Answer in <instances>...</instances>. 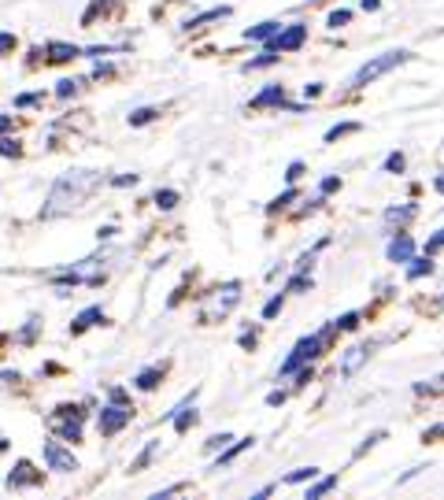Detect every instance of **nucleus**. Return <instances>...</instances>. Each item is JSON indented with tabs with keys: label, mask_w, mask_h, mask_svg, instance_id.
<instances>
[{
	"label": "nucleus",
	"mask_w": 444,
	"mask_h": 500,
	"mask_svg": "<svg viewBox=\"0 0 444 500\" xmlns=\"http://www.w3.org/2000/svg\"><path fill=\"white\" fill-rule=\"evenodd\" d=\"M104 186V175L100 171H67L56 179L45 208H41V219H56V215H67L75 208H82L96 189Z\"/></svg>",
	"instance_id": "nucleus-1"
},
{
	"label": "nucleus",
	"mask_w": 444,
	"mask_h": 500,
	"mask_svg": "<svg viewBox=\"0 0 444 500\" xmlns=\"http://www.w3.org/2000/svg\"><path fill=\"white\" fill-rule=\"evenodd\" d=\"M329 333H333V326H326V330H318V333H308V338H300L297 345H293V352H289V360L282 363V378H293L300 367H308V363H315L318 356H322V349H326V342H329Z\"/></svg>",
	"instance_id": "nucleus-2"
},
{
	"label": "nucleus",
	"mask_w": 444,
	"mask_h": 500,
	"mask_svg": "<svg viewBox=\"0 0 444 500\" xmlns=\"http://www.w3.org/2000/svg\"><path fill=\"white\" fill-rule=\"evenodd\" d=\"M411 60V52L408 48H393V52H381V56H374V60H367L356 75H352V86L359 89V86H367V82H374V78H381V75H388L393 67H400V64H408Z\"/></svg>",
	"instance_id": "nucleus-3"
},
{
	"label": "nucleus",
	"mask_w": 444,
	"mask_h": 500,
	"mask_svg": "<svg viewBox=\"0 0 444 500\" xmlns=\"http://www.w3.org/2000/svg\"><path fill=\"white\" fill-rule=\"evenodd\" d=\"M241 301V282H227L222 290H215L204 304H200V322H218V319H227Z\"/></svg>",
	"instance_id": "nucleus-4"
},
{
	"label": "nucleus",
	"mask_w": 444,
	"mask_h": 500,
	"mask_svg": "<svg viewBox=\"0 0 444 500\" xmlns=\"http://www.w3.org/2000/svg\"><path fill=\"white\" fill-rule=\"evenodd\" d=\"M82 404H60L56 408V434H60L64 441H82Z\"/></svg>",
	"instance_id": "nucleus-5"
},
{
	"label": "nucleus",
	"mask_w": 444,
	"mask_h": 500,
	"mask_svg": "<svg viewBox=\"0 0 444 500\" xmlns=\"http://www.w3.org/2000/svg\"><path fill=\"white\" fill-rule=\"evenodd\" d=\"M304 41H308V26H304V23H293V26H282L274 37H267L263 45L274 48V52H297Z\"/></svg>",
	"instance_id": "nucleus-6"
},
{
	"label": "nucleus",
	"mask_w": 444,
	"mask_h": 500,
	"mask_svg": "<svg viewBox=\"0 0 444 500\" xmlns=\"http://www.w3.org/2000/svg\"><path fill=\"white\" fill-rule=\"evenodd\" d=\"M45 464H48V471H60V474H71V471H78V460H75V453H67L60 441H45Z\"/></svg>",
	"instance_id": "nucleus-7"
},
{
	"label": "nucleus",
	"mask_w": 444,
	"mask_h": 500,
	"mask_svg": "<svg viewBox=\"0 0 444 500\" xmlns=\"http://www.w3.org/2000/svg\"><path fill=\"white\" fill-rule=\"evenodd\" d=\"M126 423H130V408H123V404H107V408L100 412V419H96V426H100V434H104V437L119 434Z\"/></svg>",
	"instance_id": "nucleus-8"
},
{
	"label": "nucleus",
	"mask_w": 444,
	"mask_h": 500,
	"mask_svg": "<svg viewBox=\"0 0 444 500\" xmlns=\"http://www.w3.org/2000/svg\"><path fill=\"white\" fill-rule=\"evenodd\" d=\"M166 419H171V426H175L178 434H189V426L200 419V415H197V389H193V393H189L175 412H166Z\"/></svg>",
	"instance_id": "nucleus-9"
},
{
	"label": "nucleus",
	"mask_w": 444,
	"mask_h": 500,
	"mask_svg": "<svg viewBox=\"0 0 444 500\" xmlns=\"http://www.w3.org/2000/svg\"><path fill=\"white\" fill-rule=\"evenodd\" d=\"M370 352H374V342H367V345H348L345 356H341V378H352V374L370 360Z\"/></svg>",
	"instance_id": "nucleus-10"
},
{
	"label": "nucleus",
	"mask_w": 444,
	"mask_h": 500,
	"mask_svg": "<svg viewBox=\"0 0 444 500\" xmlns=\"http://www.w3.org/2000/svg\"><path fill=\"white\" fill-rule=\"evenodd\" d=\"M41 482H45V474H41V471H34V464H30V460H19V464H15V471L5 478V485H8V489H26V485H41Z\"/></svg>",
	"instance_id": "nucleus-11"
},
{
	"label": "nucleus",
	"mask_w": 444,
	"mask_h": 500,
	"mask_svg": "<svg viewBox=\"0 0 444 500\" xmlns=\"http://www.w3.org/2000/svg\"><path fill=\"white\" fill-rule=\"evenodd\" d=\"M41 56H45L48 64H67V60H78L82 48H78V45H67V41H48V45L41 48Z\"/></svg>",
	"instance_id": "nucleus-12"
},
{
	"label": "nucleus",
	"mask_w": 444,
	"mask_h": 500,
	"mask_svg": "<svg viewBox=\"0 0 444 500\" xmlns=\"http://www.w3.org/2000/svg\"><path fill=\"white\" fill-rule=\"evenodd\" d=\"M252 444H256V437H241V441L234 437V441L227 444V449H218V460H215V471H222V467H230V464H234V460H237V456H241L245 449H252Z\"/></svg>",
	"instance_id": "nucleus-13"
},
{
	"label": "nucleus",
	"mask_w": 444,
	"mask_h": 500,
	"mask_svg": "<svg viewBox=\"0 0 444 500\" xmlns=\"http://www.w3.org/2000/svg\"><path fill=\"white\" fill-rule=\"evenodd\" d=\"M385 252H388V260H393V263H408V260L415 256V241L400 230V234H393V241H388V249H385Z\"/></svg>",
	"instance_id": "nucleus-14"
},
{
	"label": "nucleus",
	"mask_w": 444,
	"mask_h": 500,
	"mask_svg": "<svg viewBox=\"0 0 444 500\" xmlns=\"http://www.w3.org/2000/svg\"><path fill=\"white\" fill-rule=\"evenodd\" d=\"M252 107L263 111V107H286V89L282 86H267L263 93L252 97Z\"/></svg>",
	"instance_id": "nucleus-15"
},
{
	"label": "nucleus",
	"mask_w": 444,
	"mask_h": 500,
	"mask_svg": "<svg viewBox=\"0 0 444 500\" xmlns=\"http://www.w3.org/2000/svg\"><path fill=\"white\" fill-rule=\"evenodd\" d=\"M96 322H104V308H86L82 315H75V322H71V333H86L89 326H96Z\"/></svg>",
	"instance_id": "nucleus-16"
},
{
	"label": "nucleus",
	"mask_w": 444,
	"mask_h": 500,
	"mask_svg": "<svg viewBox=\"0 0 444 500\" xmlns=\"http://www.w3.org/2000/svg\"><path fill=\"white\" fill-rule=\"evenodd\" d=\"M163 382V367H145L137 378H134V385L141 389V393H152V389Z\"/></svg>",
	"instance_id": "nucleus-17"
},
{
	"label": "nucleus",
	"mask_w": 444,
	"mask_h": 500,
	"mask_svg": "<svg viewBox=\"0 0 444 500\" xmlns=\"http://www.w3.org/2000/svg\"><path fill=\"white\" fill-rule=\"evenodd\" d=\"M408 263H411V267H408V278H411V282H419V278L433 274V256H419V260L411 256Z\"/></svg>",
	"instance_id": "nucleus-18"
},
{
	"label": "nucleus",
	"mask_w": 444,
	"mask_h": 500,
	"mask_svg": "<svg viewBox=\"0 0 444 500\" xmlns=\"http://www.w3.org/2000/svg\"><path fill=\"white\" fill-rule=\"evenodd\" d=\"M218 19H230V8H211V12H204V15H193V19L186 23V30H197V26H204V23H218Z\"/></svg>",
	"instance_id": "nucleus-19"
},
{
	"label": "nucleus",
	"mask_w": 444,
	"mask_h": 500,
	"mask_svg": "<svg viewBox=\"0 0 444 500\" xmlns=\"http://www.w3.org/2000/svg\"><path fill=\"white\" fill-rule=\"evenodd\" d=\"M278 30H282V23H274V19H267V23L252 26V30H245V37H248V41H267V37H274Z\"/></svg>",
	"instance_id": "nucleus-20"
},
{
	"label": "nucleus",
	"mask_w": 444,
	"mask_h": 500,
	"mask_svg": "<svg viewBox=\"0 0 444 500\" xmlns=\"http://www.w3.org/2000/svg\"><path fill=\"white\" fill-rule=\"evenodd\" d=\"M315 482V478H311ZM338 489V474H329V478H318L315 485H308V500H318V496H326V493H333Z\"/></svg>",
	"instance_id": "nucleus-21"
},
{
	"label": "nucleus",
	"mask_w": 444,
	"mask_h": 500,
	"mask_svg": "<svg viewBox=\"0 0 444 500\" xmlns=\"http://www.w3.org/2000/svg\"><path fill=\"white\" fill-rule=\"evenodd\" d=\"M415 219V208L411 204H404V208H388L385 211V222H388V227H397V222H411Z\"/></svg>",
	"instance_id": "nucleus-22"
},
{
	"label": "nucleus",
	"mask_w": 444,
	"mask_h": 500,
	"mask_svg": "<svg viewBox=\"0 0 444 500\" xmlns=\"http://www.w3.org/2000/svg\"><path fill=\"white\" fill-rule=\"evenodd\" d=\"M274 64H278V52H274V48H263L256 60L245 64V71H259V67H274Z\"/></svg>",
	"instance_id": "nucleus-23"
},
{
	"label": "nucleus",
	"mask_w": 444,
	"mask_h": 500,
	"mask_svg": "<svg viewBox=\"0 0 444 500\" xmlns=\"http://www.w3.org/2000/svg\"><path fill=\"white\" fill-rule=\"evenodd\" d=\"M308 290H311V274H308V270H297L282 293H308Z\"/></svg>",
	"instance_id": "nucleus-24"
},
{
	"label": "nucleus",
	"mask_w": 444,
	"mask_h": 500,
	"mask_svg": "<svg viewBox=\"0 0 444 500\" xmlns=\"http://www.w3.org/2000/svg\"><path fill=\"white\" fill-rule=\"evenodd\" d=\"M156 453H159V441H148V444H145V453H141V456L130 464V471H145V467L156 460Z\"/></svg>",
	"instance_id": "nucleus-25"
},
{
	"label": "nucleus",
	"mask_w": 444,
	"mask_h": 500,
	"mask_svg": "<svg viewBox=\"0 0 444 500\" xmlns=\"http://www.w3.org/2000/svg\"><path fill=\"white\" fill-rule=\"evenodd\" d=\"M311 478H318V467H297V471L286 474V485H300V482H311Z\"/></svg>",
	"instance_id": "nucleus-26"
},
{
	"label": "nucleus",
	"mask_w": 444,
	"mask_h": 500,
	"mask_svg": "<svg viewBox=\"0 0 444 500\" xmlns=\"http://www.w3.org/2000/svg\"><path fill=\"white\" fill-rule=\"evenodd\" d=\"M404 167H408V159H404V152H393L385 163H381V171L385 175H404Z\"/></svg>",
	"instance_id": "nucleus-27"
},
{
	"label": "nucleus",
	"mask_w": 444,
	"mask_h": 500,
	"mask_svg": "<svg viewBox=\"0 0 444 500\" xmlns=\"http://www.w3.org/2000/svg\"><path fill=\"white\" fill-rule=\"evenodd\" d=\"M159 116L156 107H137V111H130V127H145V123H152Z\"/></svg>",
	"instance_id": "nucleus-28"
},
{
	"label": "nucleus",
	"mask_w": 444,
	"mask_h": 500,
	"mask_svg": "<svg viewBox=\"0 0 444 500\" xmlns=\"http://www.w3.org/2000/svg\"><path fill=\"white\" fill-rule=\"evenodd\" d=\"M178 204V189H159L156 193V208H163V211H171Z\"/></svg>",
	"instance_id": "nucleus-29"
},
{
	"label": "nucleus",
	"mask_w": 444,
	"mask_h": 500,
	"mask_svg": "<svg viewBox=\"0 0 444 500\" xmlns=\"http://www.w3.org/2000/svg\"><path fill=\"white\" fill-rule=\"evenodd\" d=\"M326 23H329V30H341V26H348V23H352V12H348V8H338V12H329V19H326Z\"/></svg>",
	"instance_id": "nucleus-30"
},
{
	"label": "nucleus",
	"mask_w": 444,
	"mask_h": 500,
	"mask_svg": "<svg viewBox=\"0 0 444 500\" xmlns=\"http://www.w3.org/2000/svg\"><path fill=\"white\" fill-rule=\"evenodd\" d=\"M356 130H359V123H338V127H329V130H326V141H338V138L356 134Z\"/></svg>",
	"instance_id": "nucleus-31"
},
{
	"label": "nucleus",
	"mask_w": 444,
	"mask_h": 500,
	"mask_svg": "<svg viewBox=\"0 0 444 500\" xmlns=\"http://www.w3.org/2000/svg\"><path fill=\"white\" fill-rule=\"evenodd\" d=\"M329 326H333V330H356V326H359V311H345L341 319H333Z\"/></svg>",
	"instance_id": "nucleus-32"
},
{
	"label": "nucleus",
	"mask_w": 444,
	"mask_h": 500,
	"mask_svg": "<svg viewBox=\"0 0 444 500\" xmlns=\"http://www.w3.org/2000/svg\"><path fill=\"white\" fill-rule=\"evenodd\" d=\"M230 441H234V434H211L204 444H207V453H218V449H227Z\"/></svg>",
	"instance_id": "nucleus-33"
},
{
	"label": "nucleus",
	"mask_w": 444,
	"mask_h": 500,
	"mask_svg": "<svg viewBox=\"0 0 444 500\" xmlns=\"http://www.w3.org/2000/svg\"><path fill=\"white\" fill-rule=\"evenodd\" d=\"M282 304H286V293H274V297L267 301V308H263V319H274L278 311H282Z\"/></svg>",
	"instance_id": "nucleus-34"
},
{
	"label": "nucleus",
	"mask_w": 444,
	"mask_h": 500,
	"mask_svg": "<svg viewBox=\"0 0 444 500\" xmlns=\"http://www.w3.org/2000/svg\"><path fill=\"white\" fill-rule=\"evenodd\" d=\"M78 86H82L78 78H64V82H60V89H56V97H64V100H71V97L78 93Z\"/></svg>",
	"instance_id": "nucleus-35"
},
{
	"label": "nucleus",
	"mask_w": 444,
	"mask_h": 500,
	"mask_svg": "<svg viewBox=\"0 0 444 500\" xmlns=\"http://www.w3.org/2000/svg\"><path fill=\"white\" fill-rule=\"evenodd\" d=\"M338 189H341V179H338V175H329V179H322V186H318V197L326 200L329 193H338Z\"/></svg>",
	"instance_id": "nucleus-36"
},
{
	"label": "nucleus",
	"mask_w": 444,
	"mask_h": 500,
	"mask_svg": "<svg viewBox=\"0 0 444 500\" xmlns=\"http://www.w3.org/2000/svg\"><path fill=\"white\" fill-rule=\"evenodd\" d=\"M289 200H297V189H286V193H282V197H274V200H270V204H267V211H282V208H286V204H289Z\"/></svg>",
	"instance_id": "nucleus-37"
},
{
	"label": "nucleus",
	"mask_w": 444,
	"mask_h": 500,
	"mask_svg": "<svg viewBox=\"0 0 444 500\" xmlns=\"http://www.w3.org/2000/svg\"><path fill=\"white\" fill-rule=\"evenodd\" d=\"M440 245H444V234L437 230V234L426 241V249H422V252H426V256H437V252H440Z\"/></svg>",
	"instance_id": "nucleus-38"
},
{
	"label": "nucleus",
	"mask_w": 444,
	"mask_h": 500,
	"mask_svg": "<svg viewBox=\"0 0 444 500\" xmlns=\"http://www.w3.org/2000/svg\"><path fill=\"white\" fill-rule=\"evenodd\" d=\"M0 156L15 159V156H19V145H15V141H8V138H0Z\"/></svg>",
	"instance_id": "nucleus-39"
},
{
	"label": "nucleus",
	"mask_w": 444,
	"mask_h": 500,
	"mask_svg": "<svg viewBox=\"0 0 444 500\" xmlns=\"http://www.w3.org/2000/svg\"><path fill=\"white\" fill-rule=\"evenodd\" d=\"M237 342H241V349H256V342H259V333H256V330H245V333H241V338H237Z\"/></svg>",
	"instance_id": "nucleus-40"
},
{
	"label": "nucleus",
	"mask_w": 444,
	"mask_h": 500,
	"mask_svg": "<svg viewBox=\"0 0 444 500\" xmlns=\"http://www.w3.org/2000/svg\"><path fill=\"white\" fill-rule=\"evenodd\" d=\"M175 493H186V482H178V485H171V489H159V493H152V500H163V496H175Z\"/></svg>",
	"instance_id": "nucleus-41"
},
{
	"label": "nucleus",
	"mask_w": 444,
	"mask_h": 500,
	"mask_svg": "<svg viewBox=\"0 0 444 500\" xmlns=\"http://www.w3.org/2000/svg\"><path fill=\"white\" fill-rule=\"evenodd\" d=\"M300 175H304V163H300V159H293V163H289V171H286V179H289V182H297Z\"/></svg>",
	"instance_id": "nucleus-42"
},
{
	"label": "nucleus",
	"mask_w": 444,
	"mask_h": 500,
	"mask_svg": "<svg viewBox=\"0 0 444 500\" xmlns=\"http://www.w3.org/2000/svg\"><path fill=\"white\" fill-rule=\"evenodd\" d=\"M34 333H37V319H30V322L23 326V333H19V342H34Z\"/></svg>",
	"instance_id": "nucleus-43"
},
{
	"label": "nucleus",
	"mask_w": 444,
	"mask_h": 500,
	"mask_svg": "<svg viewBox=\"0 0 444 500\" xmlns=\"http://www.w3.org/2000/svg\"><path fill=\"white\" fill-rule=\"evenodd\" d=\"M37 100H41V93H23V97H15V107H30Z\"/></svg>",
	"instance_id": "nucleus-44"
},
{
	"label": "nucleus",
	"mask_w": 444,
	"mask_h": 500,
	"mask_svg": "<svg viewBox=\"0 0 444 500\" xmlns=\"http://www.w3.org/2000/svg\"><path fill=\"white\" fill-rule=\"evenodd\" d=\"M111 186H119V189H126V186H137V175H119V179H111Z\"/></svg>",
	"instance_id": "nucleus-45"
},
{
	"label": "nucleus",
	"mask_w": 444,
	"mask_h": 500,
	"mask_svg": "<svg viewBox=\"0 0 444 500\" xmlns=\"http://www.w3.org/2000/svg\"><path fill=\"white\" fill-rule=\"evenodd\" d=\"M15 48V34H0V56Z\"/></svg>",
	"instance_id": "nucleus-46"
},
{
	"label": "nucleus",
	"mask_w": 444,
	"mask_h": 500,
	"mask_svg": "<svg viewBox=\"0 0 444 500\" xmlns=\"http://www.w3.org/2000/svg\"><path fill=\"white\" fill-rule=\"evenodd\" d=\"M111 404H123V408H130V401H126L123 389H111Z\"/></svg>",
	"instance_id": "nucleus-47"
},
{
	"label": "nucleus",
	"mask_w": 444,
	"mask_h": 500,
	"mask_svg": "<svg viewBox=\"0 0 444 500\" xmlns=\"http://www.w3.org/2000/svg\"><path fill=\"white\" fill-rule=\"evenodd\" d=\"M267 404H270V408H278V404H286V393H282V389H274V393L267 397Z\"/></svg>",
	"instance_id": "nucleus-48"
},
{
	"label": "nucleus",
	"mask_w": 444,
	"mask_h": 500,
	"mask_svg": "<svg viewBox=\"0 0 444 500\" xmlns=\"http://www.w3.org/2000/svg\"><path fill=\"white\" fill-rule=\"evenodd\" d=\"M318 93H322V82H308V86H304V97H308V100L318 97Z\"/></svg>",
	"instance_id": "nucleus-49"
},
{
	"label": "nucleus",
	"mask_w": 444,
	"mask_h": 500,
	"mask_svg": "<svg viewBox=\"0 0 444 500\" xmlns=\"http://www.w3.org/2000/svg\"><path fill=\"white\" fill-rule=\"evenodd\" d=\"M12 123H15L12 116H0V134H8V130H12Z\"/></svg>",
	"instance_id": "nucleus-50"
},
{
	"label": "nucleus",
	"mask_w": 444,
	"mask_h": 500,
	"mask_svg": "<svg viewBox=\"0 0 444 500\" xmlns=\"http://www.w3.org/2000/svg\"><path fill=\"white\" fill-rule=\"evenodd\" d=\"M437 437H440V426H433V430H426V434H422V441H426V444H429V441H437Z\"/></svg>",
	"instance_id": "nucleus-51"
},
{
	"label": "nucleus",
	"mask_w": 444,
	"mask_h": 500,
	"mask_svg": "<svg viewBox=\"0 0 444 500\" xmlns=\"http://www.w3.org/2000/svg\"><path fill=\"white\" fill-rule=\"evenodd\" d=\"M363 8H367V12H378V8H381V0H363Z\"/></svg>",
	"instance_id": "nucleus-52"
},
{
	"label": "nucleus",
	"mask_w": 444,
	"mask_h": 500,
	"mask_svg": "<svg viewBox=\"0 0 444 500\" xmlns=\"http://www.w3.org/2000/svg\"><path fill=\"white\" fill-rule=\"evenodd\" d=\"M0 382H19V374H15V371H5V374H0Z\"/></svg>",
	"instance_id": "nucleus-53"
},
{
	"label": "nucleus",
	"mask_w": 444,
	"mask_h": 500,
	"mask_svg": "<svg viewBox=\"0 0 444 500\" xmlns=\"http://www.w3.org/2000/svg\"><path fill=\"white\" fill-rule=\"evenodd\" d=\"M5 449H8V441H5V437H0V453H5Z\"/></svg>",
	"instance_id": "nucleus-54"
},
{
	"label": "nucleus",
	"mask_w": 444,
	"mask_h": 500,
	"mask_svg": "<svg viewBox=\"0 0 444 500\" xmlns=\"http://www.w3.org/2000/svg\"><path fill=\"white\" fill-rule=\"evenodd\" d=\"M5 342H8V338H5V333H0V349H5Z\"/></svg>",
	"instance_id": "nucleus-55"
}]
</instances>
